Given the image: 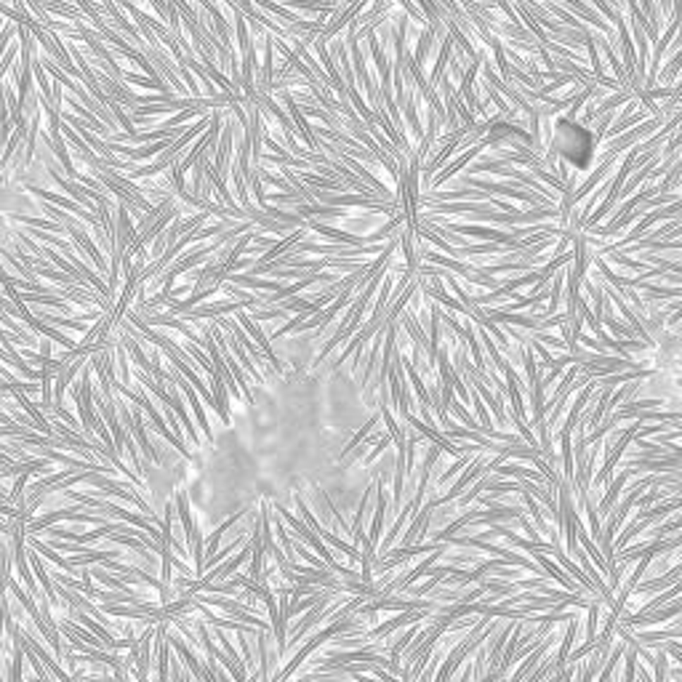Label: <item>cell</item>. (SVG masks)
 <instances>
[{
  "label": "cell",
  "mask_w": 682,
  "mask_h": 682,
  "mask_svg": "<svg viewBox=\"0 0 682 682\" xmlns=\"http://www.w3.org/2000/svg\"><path fill=\"white\" fill-rule=\"evenodd\" d=\"M485 464H488V456L482 453H475L472 456V461H469L467 467L458 472V480H456L453 485L448 488V493L445 496H440V499H434V501H430L427 506H432V509H437V506H448V501H456V496L458 493H464L475 482L477 477H482L485 475Z\"/></svg>",
  "instance_id": "obj_1"
},
{
  "label": "cell",
  "mask_w": 682,
  "mask_h": 682,
  "mask_svg": "<svg viewBox=\"0 0 682 682\" xmlns=\"http://www.w3.org/2000/svg\"><path fill=\"white\" fill-rule=\"evenodd\" d=\"M434 611H408V613H397L392 621H382L376 629H371L368 635L363 637V640H384V637H389L395 629H406V626H410V623L416 621H427Z\"/></svg>",
  "instance_id": "obj_2"
},
{
  "label": "cell",
  "mask_w": 682,
  "mask_h": 682,
  "mask_svg": "<svg viewBox=\"0 0 682 682\" xmlns=\"http://www.w3.org/2000/svg\"><path fill=\"white\" fill-rule=\"evenodd\" d=\"M171 382L176 384L179 386L181 392L187 395V403H190V408H192V413H195V421H197V427L203 430V434H205V440H211L214 443V430H211V424H208V416H205V408H203V400L197 397V392L192 389V384L184 379V376H179V373L173 371V379Z\"/></svg>",
  "instance_id": "obj_3"
},
{
  "label": "cell",
  "mask_w": 682,
  "mask_h": 682,
  "mask_svg": "<svg viewBox=\"0 0 682 682\" xmlns=\"http://www.w3.org/2000/svg\"><path fill=\"white\" fill-rule=\"evenodd\" d=\"M238 320H240V328H245V331L251 334V341L256 344V347H259L262 358L267 360V363H269V365H272V368H275L277 373H283V363H280V360H277V355L272 352V344H269V339H267V336L262 334V328L253 323L248 315H243V312H238Z\"/></svg>",
  "instance_id": "obj_4"
},
{
  "label": "cell",
  "mask_w": 682,
  "mask_h": 682,
  "mask_svg": "<svg viewBox=\"0 0 682 682\" xmlns=\"http://www.w3.org/2000/svg\"><path fill=\"white\" fill-rule=\"evenodd\" d=\"M421 629V621L410 623V626H406V632L397 637L395 645H389V650H386V656H389V671H395V674H400V659H403V653L408 650V645H410V640L416 637V632Z\"/></svg>",
  "instance_id": "obj_5"
},
{
  "label": "cell",
  "mask_w": 682,
  "mask_h": 682,
  "mask_svg": "<svg viewBox=\"0 0 682 682\" xmlns=\"http://www.w3.org/2000/svg\"><path fill=\"white\" fill-rule=\"evenodd\" d=\"M629 477H632V472H629V469H623L621 475H616V477H613V482L608 485V491L602 493V501H599V506H597V515L599 517L608 515L613 506H616V501H619L621 491L626 488V480H629Z\"/></svg>",
  "instance_id": "obj_6"
},
{
  "label": "cell",
  "mask_w": 682,
  "mask_h": 682,
  "mask_svg": "<svg viewBox=\"0 0 682 682\" xmlns=\"http://www.w3.org/2000/svg\"><path fill=\"white\" fill-rule=\"evenodd\" d=\"M245 515H248V509H243V512H238V515L227 517V520H224V523H221V525L216 528L214 533H211V536H208V539L203 541V554H205V560H208V557H211V554H214V552L219 549V547H221V541H224V536H227V530H229V528H235V525H238V523H240V520H243V517H245Z\"/></svg>",
  "instance_id": "obj_7"
},
{
  "label": "cell",
  "mask_w": 682,
  "mask_h": 682,
  "mask_svg": "<svg viewBox=\"0 0 682 682\" xmlns=\"http://www.w3.org/2000/svg\"><path fill=\"white\" fill-rule=\"evenodd\" d=\"M682 576V563L671 565L669 573L659 576V578H650V581H645V584H640V587L632 589V595H647V592H664L666 587H671L674 581H680Z\"/></svg>",
  "instance_id": "obj_8"
},
{
  "label": "cell",
  "mask_w": 682,
  "mask_h": 682,
  "mask_svg": "<svg viewBox=\"0 0 682 682\" xmlns=\"http://www.w3.org/2000/svg\"><path fill=\"white\" fill-rule=\"evenodd\" d=\"M173 506H176V512H179V520H181V528H184V541L190 544L192 539V530H195V517H192L190 512V496H187V491H179L176 493V501H173Z\"/></svg>",
  "instance_id": "obj_9"
},
{
  "label": "cell",
  "mask_w": 682,
  "mask_h": 682,
  "mask_svg": "<svg viewBox=\"0 0 682 682\" xmlns=\"http://www.w3.org/2000/svg\"><path fill=\"white\" fill-rule=\"evenodd\" d=\"M269 523H272V536H277V541H280V552L286 554L288 563H293V560H296V554H293V539L288 536L286 523H283L280 517H272Z\"/></svg>",
  "instance_id": "obj_10"
},
{
  "label": "cell",
  "mask_w": 682,
  "mask_h": 682,
  "mask_svg": "<svg viewBox=\"0 0 682 682\" xmlns=\"http://www.w3.org/2000/svg\"><path fill=\"white\" fill-rule=\"evenodd\" d=\"M680 635H682L680 623L674 621L669 629H661V632H640L635 640L637 643H664V640H680Z\"/></svg>",
  "instance_id": "obj_11"
},
{
  "label": "cell",
  "mask_w": 682,
  "mask_h": 682,
  "mask_svg": "<svg viewBox=\"0 0 682 682\" xmlns=\"http://www.w3.org/2000/svg\"><path fill=\"white\" fill-rule=\"evenodd\" d=\"M477 334H480V347H482V349H485V352H488V358H485V360H491V363H493V368H496V371H501L504 358H501V352H499V347H496V341H493V339H491V334H488L485 328H480Z\"/></svg>",
  "instance_id": "obj_12"
},
{
  "label": "cell",
  "mask_w": 682,
  "mask_h": 682,
  "mask_svg": "<svg viewBox=\"0 0 682 682\" xmlns=\"http://www.w3.org/2000/svg\"><path fill=\"white\" fill-rule=\"evenodd\" d=\"M599 323H605V328L611 331L613 336H619V339H637L635 328L629 323H621V320H616L613 315H605V317H599Z\"/></svg>",
  "instance_id": "obj_13"
},
{
  "label": "cell",
  "mask_w": 682,
  "mask_h": 682,
  "mask_svg": "<svg viewBox=\"0 0 682 682\" xmlns=\"http://www.w3.org/2000/svg\"><path fill=\"white\" fill-rule=\"evenodd\" d=\"M376 424H379V413H373L371 419H368V424H365V427H360V430L355 432V437H352V440H349V443L344 445V451H341V458H347V456L352 453V451H355V448H358V445L363 443V440H365V437H368V432H371L373 427H376Z\"/></svg>",
  "instance_id": "obj_14"
},
{
  "label": "cell",
  "mask_w": 682,
  "mask_h": 682,
  "mask_svg": "<svg viewBox=\"0 0 682 682\" xmlns=\"http://www.w3.org/2000/svg\"><path fill=\"white\" fill-rule=\"evenodd\" d=\"M680 528H682L680 512H671V517L666 520V523H661V525L653 528V536H656V539H666V536H674V533H680Z\"/></svg>",
  "instance_id": "obj_15"
},
{
  "label": "cell",
  "mask_w": 682,
  "mask_h": 682,
  "mask_svg": "<svg viewBox=\"0 0 682 682\" xmlns=\"http://www.w3.org/2000/svg\"><path fill=\"white\" fill-rule=\"evenodd\" d=\"M472 456H475V453H461V456H458L453 467H448L443 475H440V480H437V488H445V485H448V480L456 477V475H458V472H461V469H464L469 461H472Z\"/></svg>",
  "instance_id": "obj_16"
},
{
  "label": "cell",
  "mask_w": 682,
  "mask_h": 682,
  "mask_svg": "<svg viewBox=\"0 0 682 682\" xmlns=\"http://www.w3.org/2000/svg\"><path fill=\"white\" fill-rule=\"evenodd\" d=\"M389 445H392V437H389V434H386V432H384L382 437H379V440H376V448H373L371 453H368V456H365V458H363V464H365V467H371L373 461H376V458H379V456H382L384 451H386V448H389Z\"/></svg>",
  "instance_id": "obj_17"
},
{
  "label": "cell",
  "mask_w": 682,
  "mask_h": 682,
  "mask_svg": "<svg viewBox=\"0 0 682 682\" xmlns=\"http://www.w3.org/2000/svg\"><path fill=\"white\" fill-rule=\"evenodd\" d=\"M656 501H661V485H650V493H647V496H640V501H635V504L640 506V512H645V509H650Z\"/></svg>",
  "instance_id": "obj_18"
},
{
  "label": "cell",
  "mask_w": 682,
  "mask_h": 682,
  "mask_svg": "<svg viewBox=\"0 0 682 682\" xmlns=\"http://www.w3.org/2000/svg\"><path fill=\"white\" fill-rule=\"evenodd\" d=\"M536 341H539V344H544V347H549V349H560V352H568V347H565V341L560 339V336L536 334Z\"/></svg>",
  "instance_id": "obj_19"
},
{
  "label": "cell",
  "mask_w": 682,
  "mask_h": 682,
  "mask_svg": "<svg viewBox=\"0 0 682 682\" xmlns=\"http://www.w3.org/2000/svg\"><path fill=\"white\" fill-rule=\"evenodd\" d=\"M437 666H440V653H437V656H430L427 666H424L427 671H421V674H419V682H432V674H434V669H437Z\"/></svg>",
  "instance_id": "obj_20"
},
{
  "label": "cell",
  "mask_w": 682,
  "mask_h": 682,
  "mask_svg": "<svg viewBox=\"0 0 682 682\" xmlns=\"http://www.w3.org/2000/svg\"><path fill=\"white\" fill-rule=\"evenodd\" d=\"M661 647H664V650H669V656L674 661H677V664H682V653H680V645H677V640H671L669 645H661Z\"/></svg>",
  "instance_id": "obj_21"
}]
</instances>
